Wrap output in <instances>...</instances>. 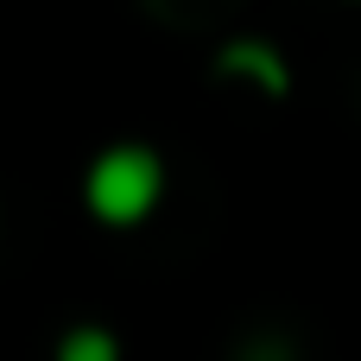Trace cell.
<instances>
[{
	"label": "cell",
	"instance_id": "6da1fadb",
	"mask_svg": "<svg viewBox=\"0 0 361 361\" xmlns=\"http://www.w3.org/2000/svg\"><path fill=\"white\" fill-rule=\"evenodd\" d=\"M159 197H165V165H159L152 146H133V140L102 146V152L89 159V171H82V203H89V216L108 222V228L146 222V216L159 209Z\"/></svg>",
	"mask_w": 361,
	"mask_h": 361
},
{
	"label": "cell",
	"instance_id": "7a4b0ae2",
	"mask_svg": "<svg viewBox=\"0 0 361 361\" xmlns=\"http://www.w3.org/2000/svg\"><path fill=\"white\" fill-rule=\"evenodd\" d=\"M216 76H254L267 95H286V63L273 57V44H254V38L228 44V51L216 57Z\"/></svg>",
	"mask_w": 361,
	"mask_h": 361
},
{
	"label": "cell",
	"instance_id": "3957f363",
	"mask_svg": "<svg viewBox=\"0 0 361 361\" xmlns=\"http://www.w3.org/2000/svg\"><path fill=\"white\" fill-rule=\"evenodd\" d=\"M57 355H63V361H114V355H121V343H114L108 330L82 324V330H70V336L57 343Z\"/></svg>",
	"mask_w": 361,
	"mask_h": 361
}]
</instances>
